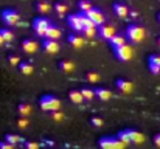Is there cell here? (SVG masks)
<instances>
[{
	"label": "cell",
	"mask_w": 160,
	"mask_h": 149,
	"mask_svg": "<svg viewBox=\"0 0 160 149\" xmlns=\"http://www.w3.org/2000/svg\"><path fill=\"white\" fill-rule=\"evenodd\" d=\"M98 145L103 149H123L126 146L118 137H115V138L113 137H104L98 142Z\"/></svg>",
	"instance_id": "277c9868"
},
{
	"label": "cell",
	"mask_w": 160,
	"mask_h": 149,
	"mask_svg": "<svg viewBox=\"0 0 160 149\" xmlns=\"http://www.w3.org/2000/svg\"><path fill=\"white\" fill-rule=\"evenodd\" d=\"M148 67L151 70V73L159 75L160 73V54H151L148 59Z\"/></svg>",
	"instance_id": "8fae6325"
},
{
	"label": "cell",
	"mask_w": 160,
	"mask_h": 149,
	"mask_svg": "<svg viewBox=\"0 0 160 149\" xmlns=\"http://www.w3.org/2000/svg\"><path fill=\"white\" fill-rule=\"evenodd\" d=\"M86 16H87L90 20H93L97 25H101V23H104V14H103L100 9H97V8H92V9H89V11L86 12Z\"/></svg>",
	"instance_id": "30bf717a"
},
{
	"label": "cell",
	"mask_w": 160,
	"mask_h": 149,
	"mask_svg": "<svg viewBox=\"0 0 160 149\" xmlns=\"http://www.w3.org/2000/svg\"><path fill=\"white\" fill-rule=\"evenodd\" d=\"M87 81L89 82H98V79H100V75L98 73H95V72H90V73H87Z\"/></svg>",
	"instance_id": "4dcf8cb0"
},
{
	"label": "cell",
	"mask_w": 160,
	"mask_h": 149,
	"mask_svg": "<svg viewBox=\"0 0 160 149\" xmlns=\"http://www.w3.org/2000/svg\"><path fill=\"white\" fill-rule=\"evenodd\" d=\"M67 41H68V44H70L72 47H75V48L84 47V39L79 37V36H76V34H70V36L67 37Z\"/></svg>",
	"instance_id": "ac0fdd59"
},
{
	"label": "cell",
	"mask_w": 160,
	"mask_h": 149,
	"mask_svg": "<svg viewBox=\"0 0 160 149\" xmlns=\"http://www.w3.org/2000/svg\"><path fill=\"white\" fill-rule=\"evenodd\" d=\"M98 36H100L101 39L109 41L112 36H115V28H113V27H110V25H104V23H101V25H98Z\"/></svg>",
	"instance_id": "9c48e42d"
},
{
	"label": "cell",
	"mask_w": 160,
	"mask_h": 149,
	"mask_svg": "<svg viewBox=\"0 0 160 149\" xmlns=\"http://www.w3.org/2000/svg\"><path fill=\"white\" fill-rule=\"evenodd\" d=\"M90 123H92L95 127H101V126L104 124V123H103V120H101V118H98V117H93V118L90 120Z\"/></svg>",
	"instance_id": "836d02e7"
},
{
	"label": "cell",
	"mask_w": 160,
	"mask_h": 149,
	"mask_svg": "<svg viewBox=\"0 0 160 149\" xmlns=\"http://www.w3.org/2000/svg\"><path fill=\"white\" fill-rule=\"evenodd\" d=\"M9 64H11V65H19V64H20V57L16 56V54H11V56H9Z\"/></svg>",
	"instance_id": "8d00e7d4"
},
{
	"label": "cell",
	"mask_w": 160,
	"mask_h": 149,
	"mask_svg": "<svg viewBox=\"0 0 160 149\" xmlns=\"http://www.w3.org/2000/svg\"><path fill=\"white\" fill-rule=\"evenodd\" d=\"M113 53H115V56H117V59H120V61H124V62H128V61H131L132 59V56H134V50L131 45H121V47H117V48H113Z\"/></svg>",
	"instance_id": "5b68a950"
},
{
	"label": "cell",
	"mask_w": 160,
	"mask_h": 149,
	"mask_svg": "<svg viewBox=\"0 0 160 149\" xmlns=\"http://www.w3.org/2000/svg\"><path fill=\"white\" fill-rule=\"evenodd\" d=\"M61 36H62L61 28H59V27H56L54 23H50V27H48V30H47L45 37H47V39H54V41H58ZM45 37H44V39H45Z\"/></svg>",
	"instance_id": "9a60e30c"
},
{
	"label": "cell",
	"mask_w": 160,
	"mask_h": 149,
	"mask_svg": "<svg viewBox=\"0 0 160 149\" xmlns=\"http://www.w3.org/2000/svg\"><path fill=\"white\" fill-rule=\"evenodd\" d=\"M52 118H53L54 121H62V120H64V113H61V112H58V110H53V112H52Z\"/></svg>",
	"instance_id": "d6a6232c"
},
{
	"label": "cell",
	"mask_w": 160,
	"mask_h": 149,
	"mask_svg": "<svg viewBox=\"0 0 160 149\" xmlns=\"http://www.w3.org/2000/svg\"><path fill=\"white\" fill-rule=\"evenodd\" d=\"M59 68L62 70V72H73L75 70V64L72 62V61H62V62H59Z\"/></svg>",
	"instance_id": "603a6c76"
},
{
	"label": "cell",
	"mask_w": 160,
	"mask_h": 149,
	"mask_svg": "<svg viewBox=\"0 0 160 149\" xmlns=\"http://www.w3.org/2000/svg\"><path fill=\"white\" fill-rule=\"evenodd\" d=\"M5 140H8L9 143H12L14 146H17V145L22 142V138H20L19 135H14V134H8V135L5 137Z\"/></svg>",
	"instance_id": "f1b7e54d"
},
{
	"label": "cell",
	"mask_w": 160,
	"mask_h": 149,
	"mask_svg": "<svg viewBox=\"0 0 160 149\" xmlns=\"http://www.w3.org/2000/svg\"><path fill=\"white\" fill-rule=\"evenodd\" d=\"M68 98L72 102H75V104H82L86 99L82 97V93H81V90H70V93H68Z\"/></svg>",
	"instance_id": "d6986e66"
},
{
	"label": "cell",
	"mask_w": 160,
	"mask_h": 149,
	"mask_svg": "<svg viewBox=\"0 0 160 149\" xmlns=\"http://www.w3.org/2000/svg\"><path fill=\"white\" fill-rule=\"evenodd\" d=\"M50 23H52V22H50L47 17H38V19H34V22H33V30H34L36 36H38V37H45Z\"/></svg>",
	"instance_id": "3957f363"
},
{
	"label": "cell",
	"mask_w": 160,
	"mask_h": 149,
	"mask_svg": "<svg viewBox=\"0 0 160 149\" xmlns=\"http://www.w3.org/2000/svg\"><path fill=\"white\" fill-rule=\"evenodd\" d=\"M109 44H110V47H112V48L121 47V45H124V44H126V37H124V36H121V34H115V36H112V37L109 39Z\"/></svg>",
	"instance_id": "e0dca14e"
},
{
	"label": "cell",
	"mask_w": 160,
	"mask_h": 149,
	"mask_svg": "<svg viewBox=\"0 0 160 149\" xmlns=\"http://www.w3.org/2000/svg\"><path fill=\"white\" fill-rule=\"evenodd\" d=\"M159 22H160V14H159Z\"/></svg>",
	"instance_id": "b9f144b4"
},
{
	"label": "cell",
	"mask_w": 160,
	"mask_h": 149,
	"mask_svg": "<svg viewBox=\"0 0 160 149\" xmlns=\"http://www.w3.org/2000/svg\"><path fill=\"white\" fill-rule=\"evenodd\" d=\"M19 68H20V72H22L23 75H31V73L34 72V68H33V65H31L30 62H20V64H19Z\"/></svg>",
	"instance_id": "cb8c5ba5"
},
{
	"label": "cell",
	"mask_w": 160,
	"mask_h": 149,
	"mask_svg": "<svg viewBox=\"0 0 160 149\" xmlns=\"http://www.w3.org/2000/svg\"><path fill=\"white\" fill-rule=\"evenodd\" d=\"M68 25H70V28L73 30V31H76V33H82L84 31V22H82V19H81V12H76V14H70L68 16Z\"/></svg>",
	"instance_id": "8992f818"
},
{
	"label": "cell",
	"mask_w": 160,
	"mask_h": 149,
	"mask_svg": "<svg viewBox=\"0 0 160 149\" xmlns=\"http://www.w3.org/2000/svg\"><path fill=\"white\" fill-rule=\"evenodd\" d=\"M157 45H159V47H160V37H159V41H157Z\"/></svg>",
	"instance_id": "60d3db41"
},
{
	"label": "cell",
	"mask_w": 160,
	"mask_h": 149,
	"mask_svg": "<svg viewBox=\"0 0 160 149\" xmlns=\"http://www.w3.org/2000/svg\"><path fill=\"white\" fill-rule=\"evenodd\" d=\"M78 8H79V11H82V12H87L89 9H92L93 6H92V3L89 2V0H79V3H78Z\"/></svg>",
	"instance_id": "4316f807"
},
{
	"label": "cell",
	"mask_w": 160,
	"mask_h": 149,
	"mask_svg": "<svg viewBox=\"0 0 160 149\" xmlns=\"http://www.w3.org/2000/svg\"><path fill=\"white\" fill-rule=\"evenodd\" d=\"M17 112H19V115H20V117H28V115L31 113V106H30V104H27V102H22V104H19Z\"/></svg>",
	"instance_id": "44dd1931"
},
{
	"label": "cell",
	"mask_w": 160,
	"mask_h": 149,
	"mask_svg": "<svg viewBox=\"0 0 160 149\" xmlns=\"http://www.w3.org/2000/svg\"><path fill=\"white\" fill-rule=\"evenodd\" d=\"M42 47H44V50H45L48 54H56V53L61 50V45H59L58 41H54V39H47V37L44 39Z\"/></svg>",
	"instance_id": "ba28073f"
},
{
	"label": "cell",
	"mask_w": 160,
	"mask_h": 149,
	"mask_svg": "<svg viewBox=\"0 0 160 149\" xmlns=\"http://www.w3.org/2000/svg\"><path fill=\"white\" fill-rule=\"evenodd\" d=\"M126 39L132 44H140L145 39V30L140 25L132 23L126 28Z\"/></svg>",
	"instance_id": "6da1fadb"
},
{
	"label": "cell",
	"mask_w": 160,
	"mask_h": 149,
	"mask_svg": "<svg viewBox=\"0 0 160 149\" xmlns=\"http://www.w3.org/2000/svg\"><path fill=\"white\" fill-rule=\"evenodd\" d=\"M2 19L6 25H17L19 20H20V16L14 9H3L2 11Z\"/></svg>",
	"instance_id": "52a82bcc"
},
{
	"label": "cell",
	"mask_w": 160,
	"mask_h": 149,
	"mask_svg": "<svg viewBox=\"0 0 160 149\" xmlns=\"http://www.w3.org/2000/svg\"><path fill=\"white\" fill-rule=\"evenodd\" d=\"M82 33H84L87 37H95V36L98 34V28H97V27H86Z\"/></svg>",
	"instance_id": "83f0119b"
},
{
	"label": "cell",
	"mask_w": 160,
	"mask_h": 149,
	"mask_svg": "<svg viewBox=\"0 0 160 149\" xmlns=\"http://www.w3.org/2000/svg\"><path fill=\"white\" fill-rule=\"evenodd\" d=\"M154 143H156V146L160 148V134H156V135H154Z\"/></svg>",
	"instance_id": "74e56055"
},
{
	"label": "cell",
	"mask_w": 160,
	"mask_h": 149,
	"mask_svg": "<svg viewBox=\"0 0 160 149\" xmlns=\"http://www.w3.org/2000/svg\"><path fill=\"white\" fill-rule=\"evenodd\" d=\"M23 146L27 149H39V143H36V142H25Z\"/></svg>",
	"instance_id": "e575fe53"
},
{
	"label": "cell",
	"mask_w": 160,
	"mask_h": 149,
	"mask_svg": "<svg viewBox=\"0 0 160 149\" xmlns=\"http://www.w3.org/2000/svg\"><path fill=\"white\" fill-rule=\"evenodd\" d=\"M3 44H6V42H5V39H3V36L0 34V45H3Z\"/></svg>",
	"instance_id": "ab89813d"
},
{
	"label": "cell",
	"mask_w": 160,
	"mask_h": 149,
	"mask_svg": "<svg viewBox=\"0 0 160 149\" xmlns=\"http://www.w3.org/2000/svg\"><path fill=\"white\" fill-rule=\"evenodd\" d=\"M126 134H128V137H129L131 143H134V145H142V143L145 142V135H143L142 132H138V131L128 129V131H126Z\"/></svg>",
	"instance_id": "4fadbf2b"
},
{
	"label": "cell",
	"mask_w": 160,
	"mask_h": 149,
	"mask_svg": "<svg viewBox=\"0 0 160 149\" xmlns=\"http://www.w3.org/2000/svg\"><path fill=\"white\" fill-rule=\"evenodd\" d=\"M0 34L3 36V39H5L6 44H9V42L14 41V33H12L11 30H8V28H2V30H0Z\"/></svg>",
	"instance_id": "7402d4cb"
},
{
	"label": "cell",
	"mask_w": 160,
	"mask_h": 149,
	"mask_svg": "<svg viewBox=\"0 0 160 149\" xmlns=\"http://www.w3.org/2000/svg\"><path fill=\"white\" fill-rule=\"evenodd\" d=\"M95 95H97V98L101 99V101H109L112 98V92L107 90V89H103V87H98L95 90Z\"/></svg>",
	"instance_id": "ffe728a7"
},
{
	"label": "cell",
	"mask_w": 160,
	"mask_h": 149,
	"mask_svg": "<svg viewBox=\"0 0 160 149\" xmlns=\"http://www.w3.org/2000/svg\"><path fill=\"white\" fill-rule=\"evenodd\" d=\"M28 124H30V121L27 120V117H22V118L17 121V126H19L20 129H27V127H28Z\"/></svg>",
	"instance_id": "1f68e13d"
},
{
	"label": "cell",
	"mask_w": 160,
	"mask_h": 149,
	"mask_svg": "<svg viewBox=\"0 0 160 149\" xmlns=\"http://www.w3.org/2000/svg\"><path fill=\"white\" fill-rule=\"evenodd\" d=\"M36 8H38V11L42 12V14H45V12H48V11L52 9V6H50L47 2H44V0H39L38 5H36Z\"/></svg>",
	"instance_id": "d4e9b609"
},
{
	"label": "cell",
	"mask_w": 160,
	"mask_h": 149,
	"mask_svg": "<svg viewBox=\"0 0 160 149\" xmlns=\"http://www.w3.org/2000/svg\"><path fill=\"white\" fill-rule=\"evenodd\" d=\"M113 12H115L120 19H126V17L129 16V8H128L124 3H121V2H115V3H113Z\"/></svg>",
	"instance_id": "7c38bea8"
},
{
	"label": "cell",
	"mask_w": 160,
	"mask_h": 149,
	"mask_svg": "<svg viewBox=\"0 0 160 149\" xmlns=\"http://www.w3.org/2000/svg\"><path fill=\"white\" fill-rule=\"evenodd\" d=\"M16 146L12 145V143H9L8 140H5V142H0V149H14Z\"/></svg>",
	"instance_id": "d590c367"
},
{
	"label": "cell",
	"mask_w": 160,
	"mask_h": 149,
	"mask_svg": "<svg viewBox=\"0 0 160 149\" xmlns=\"http://www.w3.org/2000/svg\"><path fill=\"white\" fill-rule=\"evenodd\" d=\"M117 87H118V90L123 92V93H131V92L134 90V84L129 82V81H126V79H118V81H117Z\"/></svg>",
	"instance_id": "2e32d148"
},
{
	"label": "cell",
	"mask_w": 160,
	"mask_h": 149,
	"mask_svg": "<svg viewBox=\"0 0 160 149\" xmlns=\"http://www.w3.org/2000/svg\"><path fill=\"white\" fill-rule=\"evenodd\" d=\"M54 11H56L59 16H64V14L67 12V6H65L64 3L58 2V3H54Z\"/></svg>",
	"instance_id": "f546056e"
},
{
	"label": "cell",
	"mask_w": 160,
	"mask_h": 149,
	"mask_svg": "<svg viewBox=\"0 0 160 149\" xmlns=\"http://www.w3.org/2000/svg\"><path fill=\"white\" fill-rule=\"evenodd\" d=\"M129 16H131L132 19H137V16H138V12H137V11H129Z\"/></svg>",
	"instance_id": "f35d334b"
},
{
	"label": "cell",
	"mask_w": 160,
	"mask_h": 149,
	"mask_svg": "<svg viewBox=\"0 0 160 149\" xmlns=\"http://www.w3.org/2000/svg\"><path fill=\"white\" fill-rule=\"evenodd\" d=\"M41 109L45 112H53V110H59L61 107V99L53 97V95H44L41 98Z\"/></svg>",
	"instance_id": "7a4b0ae2"
},
{
	"label": "cell",
	"mask_w": 160,
	"mask_h": 149,
	"mask_svg": "<svg viewBox=\"0 0 160 149\" xmlns=\"http://www.w3.org/2000/svg\"><path fill=\"white\" fill-rule=\"evenodd\" d=\"M22 48H23V51L27 54H34L38 51V48H39V45H38V42L34 39H25L22 42Z\"/></svg>",
	"instance_id": "5bb4252c"
},
{
	"label": "cell",
	"mask_w": 160,
	"mask_h": 149,
	"mask_svg": "<svg viewBox=\"0 0 160 149\" xmlns=\"http://www.w3.org/2000/svg\"><path fill=\"white\" fill-rule=\"evenodd\" d=\"M81 93H82L84 99H87V101H90V99H93L97 97V95H95V90H92V89H89V87L81 89Z\"/></svg>",
	"instance_id": "484cf974"
}]
</instances>
